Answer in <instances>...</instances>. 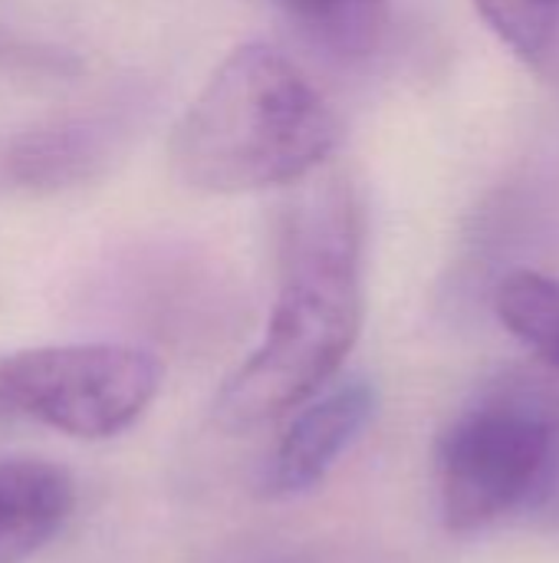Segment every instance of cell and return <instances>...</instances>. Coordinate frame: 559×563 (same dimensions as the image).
<instances>
[{
    "label": "cell",
    "instance_id": "6da1fadb",
    "mask_svg": "<svg viewBox=\"0 0 559 563\" xmlns=\"http://www.w3.org/2000/svg\"><path fill=\"white\" fill-rule=\"evenodd\" d=\"M366 218L339 168L300 181L280 224V284L260 346L224 379L214 422L250 432L329 386L362 330Z\"/></svg>",
    "mask_w": 559,
    "mask_h": 563
},
{
    "label": "cell",
    "instance_id": "7a4b0ae2",
    "mask_svg": "<svg viewBox=\"0 0 559 563\" xmlns=\"http://www.w3.org/2000/svg\"><path fill=\"white\" fill-rule=\"evenodd\" d=\"M343 135L310 76L267 43H244L208 76L171 132V168L204 195H247L316 175Z\"/></svg>",
    "mask_w": 559,
    "mask_h": 563
},
{
    "label": "cell",
    "instance_id": "3957f363",
    "mask_svg": "<svg viewBox=\"0 0 559 563\" xmlns=\"http://www.w3.org/2000/svg\"><path fill=\"white\" fill-rule=\"evenodd\" d=\"M559 449V376H511L465 409L438 445V508L468 534L530 505L550 482Z\"/></svg>",
    "mask_w": 559,
    "mask_h": 563
},
{
    "label": "cell",
    "instance_id": "277c9868",
    "mask_svg": "<svg viewBox=\"0 0 559 563\" xmlns=\"http://www.w3.org/2000/svg\"><path fill=\"white\" fill-rule=\"evenodd\" d=\"M155 353L128 343H53L0 356V409L102 442L132 429L161 389Z\"/></svg>",
    "mask_w": 559,
    "mask_h": 563
},
{
    "label": "cell",
    "instance_id": "5b68a950",
    "mask_svg": "<svg viewBox=\"0 0 559 563\" xmlns=\"http://www.w3.org/2000/svg\"><path fill=\"white\" fill-rule=\"evenodd\" d=\"M376 416V389L366 379L343 383L310 399L280 435L264 472V495L293 498L316 488L339 455L362 435Z\"/></svg>",
    "mask_w": 559,
    "mask_h": 563
},
{
    "label": "cell",
    "instance_id": "8992f818",
    "mask_svg": "<svg viewBox=\"0 0 559 563\" xmlns=\"http://www.w3.org/2000/svg\"><path fill=\"white\" fill-rule=\"evenodd\" d=\"M72 478L36 459H0V563L36 558L69 521Z\"/></svg>",
    "mask_w": 559,
    "mask_h": 563
},
{
    "label": "cell",
    "instance_id": "52a82bcc",
    "mask_svg": "<svg viewBox=\"0 0 559 563\" xmlns=\"http://www.w3.org/2000/svg\"><path fill=\"white\" fill-rule=\"evenodd\" d=\"M320 46L343 59L372 56L389 33V0H277Z\"/></svg>",
    "mask_w": 559,
    "mask_h": 563
},
{
    "label": "cell",
    "instance_id": "ba28073f",
    "mask_svg": "<svg viewBox=\"0 0 559 563\" xmlns=\"http://www.w3.org/2000/svg\"><path fill=\"white\" fill-rule=\"evenodd\" d=\"M501 323L559 376V277L514 271L494 290Z\"/></svg>",
    "mask_w": 559,
    "mask_h": 563
},
{
    "label": "cell",
    "instance_id": "9c48e42d",
    "mask_svg": "<svg viewBox=\"0 0 559 563\" xmlns=\"http://www.w3.org/2000/svg\"><path fill=\"white\" fill-rule=\"evenodd\" d=\"M488 26L537 73H559V0H471Z\"/></svg>",
    "mask_w": 559,
    "mask_h": 563
}]
</instances>
